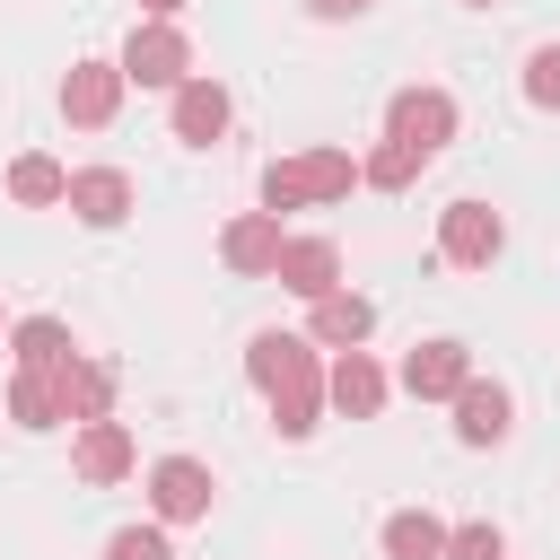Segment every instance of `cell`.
I'll use <instances>...</instances> for the list:
<instances>
[{"label": "cell", "mask_w": 560, "mask_h": 560, "mask_svg": "<svg viewBox=\"0 0 560 560\" xmlns=\"http://www.w3.org/2000/svg\"><path fill=\"white\" fill-rule=\"evenodd\" d=\"M245 376L262 385L280 438H315V420H324V368H315V341H298V332H254Z\"/></svg>", "instance_id": "cell-1"}, {"label": "cell", "mask_w": 560, "mask_h": 560, "mask_svg": "<svg viewBox=\"0 0 560 560\" xmlns=\"http://www.w3.org/2000/svg\"><path fill=\"white\" fill-rule=\"evenodd\" d=\"M350 184H359V158H350V149H298V158H271V166H262V201H271V219H280V210L341 201Z\"/></svg>", "instance_id": "cell-2"}, {"label": "cell", "mask_w": 560, "mask_h": 560, "mask_svg": "<svg viewBox=\"0 0 560 560\" xmlns=\"http://www.w3.org/2000/svg\"><path fill=\"white\" fill-rule=\"evenodd\" d=\"M122 79H131V88H184V79H192V44H184V26L140 18L131 44H122Z\"/></svg>", "instance_id": "cell-3"}, {"label": "cell", "mask_w": 560, "mask_h": 560, "mask_svg": "<svg viewBox=\"0 0 560 560\" xmlns=\"http://www.w3.org/2000/svg\"><path fill=\"white\" fill-rule=\"evenodd\" d=\"M385 140L438 158V149L455 140V96H446V88H394V105H385Z\"/></svg>", "instance_id": "cell-4"}, {"label": "cell", "mask_w": 560, "mask_h": 560, "mask_svg": "<svg viewBox=\"0 0 560 560\" xmlns=\"http://www.w3.org/2000/svg\"><path fill=\"white\" fill-rule=\"evenodd\" d=\"M499 245H508V219H499L490 201H446V219H438V254H446L455 271H490Z\"/></svg>", "instance_id": "cell-5"}, {"label": "cell", "mask_w": 560, "mask_h": 560, "mask_svg": "<svg viewBox=\"0 0 560 560\" xmlns=\"http://www.w3.org/2000/svg\"><path fill=\"white\" fill-rule=\"evenodd\" d=\"M210 464H192V455H158L149 464V516L158 525H192V516H210Z\"/></svg>", "instance_id": "cell-6"}, {"label": "cell", "mask_w": 560, "mask_h": 560, "mask_svg": "<svg viewBox=\"0 0 560 560\" xmlns=\"http://www.w3.org/2000/svg\"><path fill=\"white\" fill-rule=\"evenodd\" d=\"M122 61H70V79H61V114L79 122V131H105L114 122V105H122Z\"/></svg>", "instance_id": "cell-7"}, {"label": "cell", "mask_w": 560, "mask_h": 560, "mask_svg": "<svg viewBox=\"0 0 560 560\" xmlns=\"http://www.w3.org/2000/svg\"><path fill=\"white\" fill-rule=\"evenodd\" d=\"M280 254H289V236H280L271 210H245V219H228V236H219V262H228L236 280H271Z\"/></svg>", "instance_id": "cell-8"}, {"label": "cell", "mask_w": 560, "mask_h": 560, "mask_svg": "<svg viewBox=\"0 0 560 560\" xmlns=\"http://www.w3.org/2000/svg\"><path fill=\"white\" fill-rule=\"evenodd\" d=\"M271 280H280L289 298H306V306H315V298H332V289H341V245H332V236H289V254H280V271H271Z\"/></svg>", "instance_id": "cell-9"}, {"label": "cell", "mask_w": 560, "mask_h": 560, "mask_svg": "<svg viewBox=\"0 0 560 560\" xmlns=\"http://www.w3.org/2000/svg\"><path fill=\"white\" fill-rule=\"evenodd\" d=\"M402 385H411L420 402H455V394L472 385V359H464V341H420V350L402 359Z\"/></svg>", "instance_id": "cell-10"}, {"label": "cell", "mask_w": 560, "mask_h": 560, "mask_svg": "<svg viewBox=\"0 0 560 560\" xmlns=\"http://www.w3.org/2000/svg\"><path fill=\"white\" fill-rule=\"evenodd\" d=\"M324 402L350 411V420H376V411H385V368H376L368 350H341V359L324 368Z\"/></svg>", "instance_id": "cell-11"}, {"label": "cell", "mask_w": 560, "mask_h": 560, "mask_svg": "<svg viewBox=\"0 0 560 560\" xmlns=\"http://www.w3.org/2000/svg\"><path fill=\"white\" fill-rule=\"evenodd\" d=\"M131 464H140V455H131V429H122V420H88V429L70 438V472H79V481H96V490H105V481H122Z\"/></svg>", "instance_id": "cell-12"}, {"label": "cell", "mask_w": 560, "mask_h": 560, "mask_svg": "<svg viewBox=\"0 0 560 560\" xmlns=\"http://www.w3.org/2000/svg\"><path fill=\"white\" fill-rule=\"evenodd\" d=\"M70 210H79L88 228H122V219H131V175H122V166H79V175H70Z\"/></svg>", "instance_id": "cell-13"}, {"label": "cell", "mask_w": 560, "mask_h": 560, "mask_svg": "<svg viewBox=\"0 0 560 560\" xmlns=\"http://www.w3.org/2000/svg\"><path fill=\"white\" fill-rule=\"evenodd\" d=\"M376 332V306L359 298V289H332V298H315V324H306V341H324V350H359Z\"/></svg>", "instance_id": "cell-14"}, {"label": "cell", "mask_w": 560, "mask_h": 560, "mask_svg": "<svg viewBox=\"0 0 560 560\" xmlns=\"http://www.w3.org/2000/svg\"><path fill=\"white\" fill-rule=\"evenodd\" d=\"M219 131H228V88H219V79H184V88H175V140L210 149Z\"/></svg>", "instance_id": "cell-15"}, {"label": "cell", "mask_w": 560, "mask_h": 560, "mask_svg": "<svg viewBox=\"0 0 560 560\" xmlns=\"http://www.w3.org/2000/svg\"><path fill=\"white\" fill-rule=\"evenodd\" d=\"M61 411L88 429V420H114V368L105 359H70L61 368Z\"/></svg>", "instance_id": "cell-16"}, {"label": "cell", "mask_w": 560, "mask_h": 560, "mask_svg": "<svg viewBox=\"0 0 560 560\" xmlns=\"http://www.w3.org/2000/svg\"><path fill=\"white\" fill-rule=\"evenodd\" d=\"M455 438H464V446H499V438H508V385H481V376H472V385L455 394Z\"/></svg>", "instance_id": "cell-17"}, {"label": "cell", "mask_w": 560, "mask_h": 560, "mask_svg": "<svg viewBox=\"0 0 560 560\" xmlns=\"http://www.w3.org/2000/svg\"><path fill=\"white\" fill-rule=\"evenodd\" d=\"M9 350H18V368H70L79 350H70V324L61 315H26V324H9Z\"/></svg>", "instance_id": "cell-18"}, {"label": "cell", "mask_w": 560, "mask_h": 560, "mask_svg": "<svg viewBox=\"0 0 560 560\" xmlns=\"http://www.w3.org/2000/svg\"><path fill=\"white\" fill-rule=\"evenodd\" d=\"M9 201H26V210H52V201H70V166H52L44 149L9 158Z\"/></svg>", "instance_id": "cell-19"}, {"label": "cell", "mask_w": 560, "mask_h": 560, "mask_svg": "<svg viewBox=\"0 0 560 560\" xmlns=\"http://www.w3.org/2000/svg\"><path fill=\"white\" fill-rule=\"evenodd\" d=\"M9 420L18 429H52V420H70L61 411V368L44 376V368H18V385H9Z\"/></svg>", "instance_id": "cell-20"}, {"label": "cell", "mask_w": 560, "mask_h": 560, "mask_svg": "<svg viewBox=\"0 0 560 560\" xmlns=\"http://www.w3.org/2000/svg\"><path fill=\"white\" fill-rule=\"evenodd\" d=\"M385 551H394V560H446V525H438L429 508H394V516H385Z\"/></svg>", "instance_id": "cell-21"}, {"label": "cell", "mask_w": 560, "mask_h": 560, "mask_svg": "<svg viewBox=\"0 0 560 560\" xmlns=\"http://www.w3.org/2000/svg\"><path fill=\"white\" fill-rule=\"evenodd\" d=\"M420 166H429L420 149H402V140H376V149L359 158V184H376V192H402V184H411Z\"/></svg>", "instance_id": "cell-22"}, {"label": "cell", "mask_w": 560, "mask_h": 560, "mask_svg": "<svg viewBox=\"0 0 560 560\" xmlns=\"http://www.w3.org/2000/svg\"><path fill=\"white\" fill-rule=\"evenodd\" d=\"M525 105L560 114V44H534V52H525Z\"/></svg>", "instance_id": "cell-23"}, {"label": "cell", "mask_w": 560, "mask_h": 560, "mask_svg": "<svg viewBox=\"0 0 560 560\" xmlns=\"http://www.w3.org/2000/svg\"><path fill=\"white\" fill-rule=\"evenodd\" d=\"M105 560H175V542H166V525H122L105 542Z\"/></svg>", "instance_id": "cell-24"}, {"label": "cell", "mask_w": 560, "mask_h": 560, "mask_svg": "<svg viewBox=\"0 0 560 560\" xmlns=\"http://www.w3.org/2000/svg\"><path fill=\"white\" fill-rule=\"evenodd\" d=\"M446 560H508V534L499 525H455L446 534Z\"/></svg>", "instance_id": "cell-25"}, {"label": "cell", "mask_w": 560, "mask_h": 560, "mask_svg": "<svg viewBox=\"0 0 560 560\" xmlns=\"http://www.w3.org/2000/svg\"><path fill=\"white\" fill-rule=\"evenodd\" d=\"M315 18H359V9H376V0H306Z\"/></svg>", "instance_id": "cell-26"}, {"label": "cell", "mask_w": 560, "mask_h": 560, "mask_svg": "<svg viewBox=\"0 0 560 560\" xmlns=\"http://www.w3.org/2000/svg\"><path fill=\"white\" fill-rule=\"evenodd\" d=\"M140 9H149V18H166V26H175V9H184V0H140Z\"/></svg>", "instance_id": "cell-27"}, {"label": "cell", "mask_w": 560, "mask_h": 560, "mask_svg": "<svg viewBox=\"0 0 560 560\" xmlns=\"http://www.w3.org/2000/svg\"><path fill=\"white\" fill-rule=\"evenodd\" d=\"M464 9H490V0H464Z\"/></svg>", "instance_id": "cell-28"}]
</instances>
